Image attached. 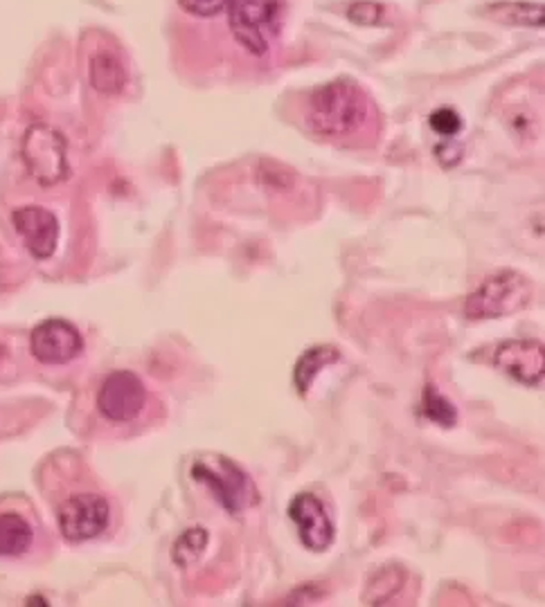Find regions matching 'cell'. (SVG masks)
Masks as SVG:
<instances>
[{"instance_id":"13","label":"cell","mask_w":545,"mask_h":607,"mask_svg":"<svg viewBox=\"0 0 545 607\" xmlns=\"http://www.w3.org/2000/svg\"><path fill=\"white\" fill-rule=\"evenodd\" d=\"M338 360H340V351L336 347H331V345H320V347L307 349L300 356V360L296 365V371H294V382H296L298 391L305 396L311 389L318 374L325 367H329V365H334Z\"/></svg>"},{"instance_id":"1","label":"cell","mask_w":545,"mask_h":607,"mask_svg":"<svg viewBox=\"0 0 545 607\" xmlns=\"http://www.w3.org/2000/svg\"><path fill=\"white\" fill-rule=\"evenodd\" d=\"M366 94L349 79L329 81L309 99V122L325 136H347L366 122Z\"/></svg>"},{"instance_id":"2","label":"cell","mask_w":545,"mask_h":607,"mask_svg":"<svg viewBox=\"0 0 545 607\" xmlns=\"http://www.w3.org/2000/svg\"><path fill=\"white\" fill-rule=\"evenodd\" d=\"M192 479L204 484L212 497L232 516H241L259 501V492L250 475L232 459L204 452L192 464Z\"/></svg>"},{"instance_id":"4","label":"cell","mask_w":545,"mask_h":607,"mask_svg":"<svg viewBox=\"0 0 545 607\" xmlns=\"http://www.w3.org/2000/svg\"><path fill=\"white\" fill-rule=\"evenodd\" d=\"M21 153H23L28 173L41 187H52L68 178L66 138L57 129L48 125L30 127L23 138Z\"/></svg>"},{"instance_id":"12","label":"cell","mask_w":545,"mask_h":607,"mask_svg":"<svg viewBox=\"0 0 545 607\" xmlns=\"http://www.w3.org/2000/svg\"><path fill=\"white\" fill-rule=\"evenodd\" d=\"M90 83L96 90L105 94H118L122 92L127 83V70L122 61L113 52L100 50L93 61H90Z\"/></svg>"},{"instance_id":"8","label":"cell","mask_w":545,"mask_h":607,"mask_svg":"<svg viewBox=\"0 0 545 607\" xmlns=\"http://www.w3.org/2000/svg\"><path fill=\"white\" fill-rule=\"evenodd\" d=\"M289 520L294 523L300 543L314 551H327L334 543V525L325 504L314 492H300L289 504Z\"/></svg>"},{"instance_id":"17","label":"cell","mask_w":545,"mask_h":607,"mask_svg":"<svg viewBox=\"0 0 545 607\" xmlns=\"http://www.w3.org/2000/svg\"><path fill=\"white\" fill-rule=\"evenodd\" d=\"M208 540H210V536L201 527L188 529L186 534H180L178 540L171 547V560H174V565L186 569V567H192L195 563H199L201 556L208 549Z\"/></svg>"},{"instance_id":"15","label":"cell","mask_w":545,"mask_h":607,"mask_svg":"<svg viewBox=\"0 0 545 607\" xmlns=\"http://www.w3.org/2000/svg\"><path fill=\"white\" fill-rule=\"evenodd\" d=\"M32 545L30 525L17 514H0V556H23Z\"/></svg>"},{"instance_id":"14","label":"cell","mask_w":545,"mask_h":607,"mask_svg":"<svg viewBox=\"0 0 545 607\" xmlns=\"http://www.w3.org/2000/svg\"><path fill=\"white\" fill-rule=\"evenodd\" d=\"M485 14L505 26H521V28H543L545 8L541 3H521V0H512V3H494L485 8Z\"/></svg>"},{"instance_id":"11","label":"cell","mask_w":545,"mask_h":607,"mask_svg":"<svg viewBox=\"0 0 545 607\" xmlns=\"http://www.w3.org/2000/svg\"><path fill=\"white\" fill-rule=\"evenodd\" d=\"M14 228L32 257L48 259L54 255L59 243V221L52 212L37 206L21 208L14 212Z\"/></svg>"},{"instance_id":"20","label":"cell","mask_w":545,"mask_h":607,"mask_svg":"<svg viewBox=\"0 0 545 607\" xmlns=\"http://www.w3.org/2000/svg\"><path fill=\"white\" fill-rule=\"evenodd\" d=\"M232 0H178V6L184 8L188 14L199 19H210L230 8Z\"/></svg>"},{"instance_id":"16","label":"cell","mask_w":545,"mask_h":607,"mask_svg":"<svg viewBox=\"0 0 545 607\" xmlns=\"http://www.w3.org/2000/svg\"><path fill=\"white\" fill-rule=\"evenodd\" d=\"M422 415L442 428H453L458 424V408L435 385L424 387Z\"/></svg>"},{"instance_id":"5","label":"cell","mask_w":545,"mask_h":607,"mask_svg":"<svg viewBox=\"0 0 545 607\" xmlns=\"http://www.w3.org/2000/svg\"><path fill=\"white\" fill-rule=\"evenodd\" d=\"M230 30L241 48L255 57L268 52V37L278 30L280 0H232Z\"/></svg>"},{"instance_id":"18","label":"cell","mask_w":545,"mask_h":607,"mask_svg":"<svg viewBox=\"0 0 545 607\" xmlns=\"http://www.w3.org/2000/svg\"><path fill=\"white\" fill-rule=\"evenodd\" d=\"M404 583H406V571L397 565H388L370 578V585L366 589V600L373 605H384L404 587Z\"/></svg>"},{"instance_id":"9","label":"cell","mask_w":545,"mask_h":607,"mask_svg":"<svg viewBox=\"0 0 545 607\" xmlns=\"http://www.w3.org/2000/svg\"><path fill=\"white\" fill-rule=\"evenodd\" d=\"M83 349V338L75 325L61 318L41 322L30 336V351L43 365H66Z\"/></svg>"},{"instance_id":"3","label":"cell","mask_w":545,"mask_h":607,"mask_svg":"<svg viewBox=\"0 0 545 607\" xmlns=\"http://www.w3.org/2000/svg\"><path fill=\"white\" fill-rule=\"evenodd\" d=\"M529 297L532 283L521 272L501 270L467 297L465 316L472 322L505 318L525 309Z\"/></svg>"},{"instance_id":"7","label":"cell","mask_w":545,"mask_h":607,"mask_svg":"<svg viewBox=\"0 0 545 607\" xmlns=\"http://www.w3.org/2000/svg\"><path fill=\"white\" fill-rule=\"evenodd\" d=\"M147 402V387L133 371H113L98 394L100 412L116 424L133 421Z\"/></svg>"},{"instance_id":"21","label":"cell","mask_w":545,"mask_h":607,"mask_svg":"<svg viewBox=\"0 0 545 607\" xmlns=\"http://www.w3.org/2000/svg\"><path fill=\"white\" fill-rule=\"evenodd\" d=\"M428 125H430L433 131L439 133V136H456V133H460V129H463V118L458 116V111H453V109L444 107V109H437V111L428 118Z\"/></svg>"},{"instance_id":"6","label":"cell","mask_w":545,"mask_h":607,"mask_svg":"<svg viewBox=\"0 0 545 607\" xmlns=\"http://www.w3.org/2000/svg\"><path fill=\"white\" fill-rule=\"evenodd\" d=\"M111 520V506L102 495L79 492L68 497L57 511L61 536L70 543H86L102 536Z\"/></svg>"},{"instance_id":"19","label":"cell","mask_w":545,"mask_h":607,"mask_svg":"<svg viewBox=\"0 0 545 607\" xmlns=\"http://www.w3.org/2000/svg\"><path fill=\"white\" fill-rule=\"evenodd\" d=\"M347 19L356 26H379L384 19V6L375 3V0H360V3L349 6Z\"/></svg>"},{"instance_id":"10","label":"cell","mask_w":545,"mask_h":607,"mask_svg":"<svg viewBox=\"0 0 545 607\" xmlns=\"http://www.w3.org/2000/svg\"><path fill=\"white\" fill-rule=\"evenodd\" d=\"M494 365L512 380L538 387L545 378V349L536 340H509L494 354Z\"/></svg>"}]
</instances>
